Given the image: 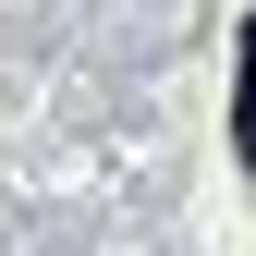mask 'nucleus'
Masks as SVG:
<instances>
[{
  "instance_id": "nucleus-1",
  "label": "nucleus",
  "mask_w": 256,
  "mask_h": 256,
  "mask_svg": "<svg viewBox=\"0 0 256 256\" xmlns=\"http://www.w3.org/2000/svg\"><path fill=\"white\" fill-rule=\"evenodd\" d=\"M244 146H256V24H244Z\"/></svg>"
}]
</instances>
